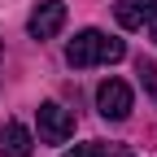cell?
I'll return each instance as SVG.
<instances>
[{"label": "cell", "instance_id": "6da1fadb", "mask_svg": "<svg viewBox=\"0 0 157 157\" xmlns=\"http://www.w3.org/2000/svg\"><path fill=\"white\" fill-rule=\"evenodd\" d=\"M127 57V44L118 35H101V31H78L66 48V61L74 70H87V66H113Z\"/></svg>", "mask_w": 157, "mask_h": 157}, {"label": "cell", "instance_id": "7a4b0ae2", "mask_svg": "<svg viewBox=\"0 0 157 157\" xmlns=\"http://www.w3.org/2000/svg\"><path fill=\"white\" fill-rule=\"evenodd\" d=\"M35 118H39V140H44V144H66L74 135V113L61 109L57 101H44L35 109Z\"/></svg>", "mask_w": 157, "mask_h": 157}, {"label": "cell", "instance_id": "3957f363", "mask_svg": "<svg viewBox=\"0 0 157 157\" xmlns=\"http://www.w3.org/2000/svg\"><path fill=\"white\" fill-rule=\"evenodd\" d=\"M96 109H101V118H109V122H122L131 113V87L122 78H105V83L96 87Z\"/></svg>", "mask_w": 157, "mask_h": 157}, {"label": "cell", "instance_id": "277c9868", "mask_svg": "<svg viewBox=\"0 0 157 157\" xmlns=\"http://www.w3.org/2000/svg\"><path fill=\"white\" fill-rule=\"evenodd\" d=\"M61 26H66V5L61 0H44V5H35V13L26 17L31 39H52Z\"/></svg>", "mask_w": 157, "mask_h": 157}, {"label": "cell", "instance_id": "5b68a950", "mask_svg": "<svg viewBox=\"0 0 157 157\" xmlns=\"http://www.w3.org/2000/svg\"><path fill=\"white\" fill-rule=\"evenodd\" d=\"M35 153V140L22 122H5L0 127V157H31Z\"/></svg>", "mask_w": 157, "mask_h": 157}, {"label": "cell", "instance_id": "8992f818", "mask_svg": "<svg viewBox=\"0 0 157 157\" xmlns=\"http://www.w3.org/2000/svg\"><path fill=\"white\" fill-rule=\"evenodd\" d=\"M153 5H157V0H118V5H113V17H118L122 31H140V26L148 22Z\"/></svg>", "mask_w": 157, "mask_h": 157}, {"label": "cell", "instance_id": "52a82bcc", "mask_svg": "<svg viewBox=\"0 0 157 157\" xmlns=\"http://www.w3.org/2000/svg\"><path fill=\"white\" fill-rule=\"evenodd\" d=\"M135 74H140V83L148 87V96L157 101V66H153V61H144V57H140V61H135Z\"/></svg>", "mask_w": 157, "mask_h": 157}, {"label": "cell", "instance_id": "ba28073f", "mask_svg": "<svg viewBox=\"0 0 157 157\" xmlns=\"http://www.w3.org/2000/svg\"><path fill=\"white\" fill-rule=\"evenodd\" d=\"M61 157H109V148H105V144H74V148L61 153Z\"/></svg>", "mask_w": 157, "mask_h": 157}, {"label": "cell", "instance_id": "9c48e42d", "mask_svg": "<svg viewBox=\"0 0 157 157\" xmlns=\"http://www.w3.org/2000/svg\"><path fill=\"white\" fill-rule=\"evenodd\" d=\"M144 26H148V35L157 39V5H153V13H148V22H144Z\"/></svg>", "mask_w": 157, "mask_h": 157}, {"label": "cell", "instance_id": "30bf717a", "mask_svg": "<svg viewBox=\"0 0 157 157\" xmlns=\"http://www.w3.org/2000/svg\"><path fill=\"white\" fill-rule=\"evenodd\" d=\"M0 70H5V44H0Z\"/></svg>", "mask_w": 157, "mask_h": 157}]
</instances>
